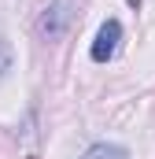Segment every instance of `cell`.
<instances>
[{
	"label": "cell",
	"instance_id": "4",
	"mask_svg": "<svg viewBox=\"0 0 155 159\" xmlns=\"http://www.w3.org/2000/svg\"><path fill=\"white\" fill-rule=\"evenodd\" d=\"M7 70H11V48H7V41L0 37V81H4Z\"/></svg>",
	"mask_w": 155,
	"mask_h": 159
},
{
	"label": "cell",
	"instance_id": "2",
	"mask_svg": "<svg viewBox=\"0 0 155 159\" xmlns=\"http://www.w3.org/2000/svg\"><path fill=\"white\" fill-rule=\"evenodd\" d=\"M67 22H70V11H67V4L59 0V4H52V7L41 15V34L48 41H59L63 30H67Z\"/></svg>",
	"mask_w": 155,
	"mask_h": 159
},
{
	"label": "cell",
	"instance_id": "3",
	"mask_svg": "<svg viewBox=\"0 0 155 159\" xmlns=\"http://www.w3.org/2000/svg\"><path fill=\"white\" fill-rule=\"evenodd\" d=\"M81 159H129V156H126V148H118V144H92Z\"/></svg>",
	"mask_w": 155,
	"mask_h": 159
},
{
	"label": "cell",
	"instance_id": "1",
	"mask_svg": "<svg viewBox=\"0 0 155 159\" xmlns=\"http://www.w3.org/2000/svg\"><path fill=\"white\" fill-rule=\"evenodd\" d=\"M118 41H122V22H118V19H107V22L100 26L96 41H92V48H89L92 63H107V59L118 52Z\"/></svg>",
	"mask_w": 155,
	"mask_h": 159
}]
</instances>
